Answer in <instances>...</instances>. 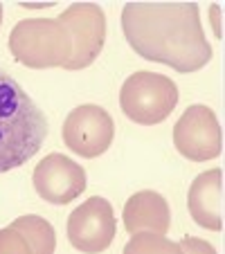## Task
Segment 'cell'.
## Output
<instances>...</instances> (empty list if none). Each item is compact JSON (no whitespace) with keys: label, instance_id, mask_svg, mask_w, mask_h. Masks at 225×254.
Segmentation results:
<instances>
[{"label":"cell","instance_id":"obj_18","mask_svg":"<svg viewBox=\"0 0 225 254\" xmlns=\"http://www.w3.org/2000/svg\"><path fill=\"white\" fill-rule=\"evenodd\" d=\"M2 14H5V11H2V5H0V27H2Z\"/></svg>","mask_w":225,"mask_h":254},{"label":"cell","instance_id":"obj_5","mask_svg":"<svg viewBox=\"0 0 225 254\" xmlns=\"http://www.w3.org/2000/svg\"><path fill=\"white\" fill-rule=\"evenodd\" d=\"M57 20L72 36V57L63 70H83L97 61L106 45V14L97 2H72Z\"/></svg>","mask_w":225,"mask_h":254},{"label":"cell","instance_id":"obj_16","mask_svg":"<svg viewBox=\"0 0 225 254\" xmlns=\"http://www.w3.org/2000/svg\"><path fill=\"white\" fill-rule=\"evenodd\" d=\"M210 16H214V34H216V39H221V36H223V32H221V7L212 5L210 7Z\"/></svg>","mask_w":225,"mask_h":254},{"label":"cell","instance_id":"obj_13","mask_svg":"<svg viewBox=\"0 0 225 254\" xmlns=\"http://www.w3.org/2000/svg\"><path fill=\"white\" fill-rule=\"evenodd\" d=\"M122 254H182L180 245L176 241L151 232H140L129 239Z\"/></svg>","mask_w":225,"mask_h":254},{"label":"cell","instance_id":"obj_14","mask_svg":"<svg viewBox=\"0 0 225 254\" xmlns=\"http://www.w3.org/2000/svg\"><path fill=\"white\" fill-rule=\"evenodd\" d=\"M0 254H32V248L18 230L7 225L0 230Z\"/></svg>","mask_w":225,"mask_h":254},{"label":"cell","instance_id":"obj_7","mask_svg":"<svg viewBox=\"0 0 225 254\" xmlns=\"http://www.w3.org/2000/svg\"><path fill=\"white\" fill-rule=\"evenodd\" d=\"M61 137L72 153L86 160L99 158L110 149L115 137V122L106 108L97 104H81L63 120Z\"/></svg>","mask_w":225,"mask_h":254},{"label":"cell","instance_id":"obj_11","mask_svg":"<svg viewBox=\"0 0 225 254\" xmlns=\"http://www.w3.org/2000/svg\"><path fill=\"white\" fill-rule=\"evenodd\" d=\"M122 218H124V230L131 236L140 232L164 236L171 227V209H169L167 198L153 189L135 191L126 200Z\"/></svg>","mask_w":225,"mask_h":254},{"label":"cell","instance_id":"obj_4","mask_svg":"<svg viewBox=\"0 0 225 254\" xmlns=\"http://www.w3.org/2000/svg\"><path fill=\"white\" fill-rule=\"evenodd\" d=\"M180 99L176 81L160 72L140 70L126 77L120 90V108L131 122L140 126H155L164 122Z\"/></svg>","mask_w":225,"mask_h":254},{"label":"cell","instance_id":"obj_3","mask_svg":"<svg viewBox=\"0 0 225 254\" xmlns=\"http://www.w3.org/2000/svg\"><path fill=\"white\" fill-rule=\"evenodd\" d=\"M7 48L29 70L66 67L72 57V36L57 18H23L9 32Z\"/></svg>","mask_w":225,"mask_h":254},{"label":"cell","instance_id":"obj_8","mask_svg":"<svg viewBox=\"0 0 225 254\" xmlns=\"http://www.w3.org/2000/svg\"><path fill=\"white\" fill-rule=\"evenodd\" d=\"M68 241L77 252L101 254L110 248L117 232L113 205L104 196H92L68 216Z\"/></svg>","mask_w":225,"mask_h":254},{"label":"cell","instance_id":"obj_2","mask_svg":"<svg viewBox=\"0 0 225 254\" xmlns=\"http://www.w3.org/2000/svg\"><path fill=\"white\" fill-rule=\"evenodd\" d=\"M48 137V120L11 74L0 70V173L27 164Z\"/></svg>","mask_w":225,"mask_h":254},{"label":"cell","instance_id":"obj_17","mask_svg":"<svg viewBox=\"0 0 225 254\" xmlns=\"http://www.w3.org/2000/svg\"><path fill=\"white\" fill-rule=\"evenodd\" d=\"M52 5L54 2H20V7H25V9H45Z\"/></svg>","mask_w":225,"mask_h":254},{"label":"cell","instance_id":"obj_10","mask_svg":"<svg viewBox=\"0 0 225 254\" xmlns=\"http://www.w3.org/2000/svg\"><path fill=\"white\" fill-rule=\"evenodd\" d=\"M187 209L203 230H223V169H207L194 178L187 191Z\"/></svg>","mask_w":225,"mask_h":254},{"label":"cell","instance_id":"obj_1","mask_svg":"<svg viewBox=\"0 0 225 254\" xmlns=\"http://www.w3.org/2000/svg\"><path fill=\"white\" fill-rule=\"evenodd\" d=\"M122 32L135 54L180 74L203 70L214 57L196 2H126Z\"/></svg>","mask_w":225,"mask_h":254},{"label":"cell","instance_id":"obj_9","mask_svg":"<svg viewBox=\"0 0 225 254\" xmlns=\"http://www.w3.org/2000/svg\"><path fill=\"white\" fill-rule=\"evenodd\" d=\"M34 189L50 205H68L77 200L88 187L86 169L63 153H50L32 173Z\"/></svg>","mask_w":225,"mask_h":254},{"label":"cell","instance_id":"obj_12","mask_svg":"<svg viewBox=\"0 0 225 254\" xmlns=\"http://www.w3.org/2000/svg\"><path fill=\"white\" fill-rule=\"evenodd\" d=\"M11 227L25 236V241L32 248V254H54V250H57V232H54L52 223L45 221L43 216L36 214L18 216L11 223Z\"/></svg>","mask_w":225,"mask_h":254},{"label":"cell","instance_id":"obj_15","mask_svg":"<svg viewBox=\"0 0 225 254\" xmlns=\"http://www.w3.org/2000/svg\"><path fill=\"white\" fill-rule=\"evenodd\" d=\"M178 245H180L182 254H216L214 245L205 239H198V236H185Z\"/></svg>","mask_w":225,"mask_h":254},{"label":"cell","instance_id":"obj_6","mask_svg":"<svg viewBox=\"0 0 225 254\" xmlns=\"http://www.w3.org/2000/svg\"><path fill=\"white\" fill-rule=\"evenodd\" d=\"M173 146L192 162H210L223 151V130L219 117L205 104L187 106L173 126Z\"/></svg>","mask_w":225,"mask_h":254}]
</instances>
